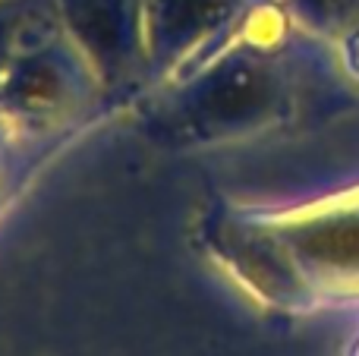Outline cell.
<instances>
[{
    "label": "cell",
    "instance_id": "cell-1",
    "mask_svg": "<svg viewBox=\"0 0 359 356\" xmlns=\"http://www.w3.org/2000/svg\"><path fill=\"white\" fill-rule=\"evenodd\" d=\"M63 82L54 63H48L38 50H29V57H19L10 67L4 82V95L16 107H29V111H41V107H54L60 101Z\"/></svg>",
    "mask_w": 359,
    "mask_h": 356
}]
</instances>
